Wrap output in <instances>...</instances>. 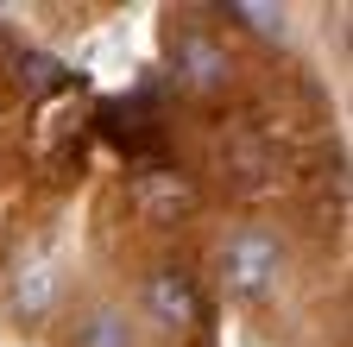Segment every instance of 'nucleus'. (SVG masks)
<instances>
[{"mask_svg":"<svg viewBox=\"0 0 353 347\" xmlns=\"http://www.w3.org/2000/svg\"><path fill=\"white\" fill-rule=\"evenodd\" d=\"M221 278H228L240 297L278 290V278H284V240L265 234V228H240L228 240V252H221Z\"/></svg>","mask_w":353,"mask_h":347,"instance_id":"nucleus-1","label":"nucleus"},{"mask_svg":"<svg viewBox=\"0 0 353 347\" xmlns=\"http://www.w3.org/2000/svg\"><path fill=\"white\" fill-rule=\"evenodd\" d=\"M190 202H196V190L176 177V170H139V177H132V208H139L145 221H176Z\"/></svg>","mask_w":353,"mask_h":347,"instance_id":"nucleus-2","label":"nucleus"},{"mask_svg":"<svg viewBox=\"0 0 353 347\" xmlns=\"http://www.w3.org/2000/svg\"><path fill=\"white\" fill-rule=\"evenodd\" d=\"M145 310H152V322H164V328H183V322H196V284L183 278V272H152L145 278Z\"/></svg>","mask_w":353,"mask_h":347,"instance_id":"nucleus-3","label":"nucleus"},{"mask_svg":"<svg viewBox=\"0 0 353 347\" xmlns=\"http://www.w3.org/2000/svg\"><path fill=\"white\" fill-rule=\"evenodd\" d=\"M176 70H183V82H196V89H214V82H228V51L190 32V38H176Z\"/></svg>","mask_w":353,"mask_h":347,"instance_id":"nucleus-4","label":"nucleus"},{"mask_svg":"<svg viewBox=\"0 0 353 347\" xmlns=\"http://www.w3.org/2000/svg\"><path fill=\"white\" fill-rule=\"evenodd\" d=\"M76 347H132V322L120 310H95L76 328Z\"/></svg>","mask_w":353,"mask_h":347,"instance_id":"nucleus-5","label":"nucleus"},{"mask_svg":"<svg viewBox=\"0 0 353 347\" xmlns=\"http://www.w3.org/2000/svg\"><path fill=\"white\" fill-rule=\"evenodd\" d=\"M234 19H246V26L265 32V38H284V13H278V7H259V0H246V7H234Z\"/></svg>","mask_w":353,"mask_h":347,"instance_id":"nucleus-6","label":"nucleus"},{"mask_svg":"<svg viewBox=\"0 0 353 347\" xmlns=\"http://www.w3.org/2000/svg\"><path fill=\"white\" fill-rule=\"evenodd\" d=\"M44 297H51V278H44V272H32V284H19V303H32V310H38Z\"/></svg>","mask_w":353,"mask_h":347,"instance_id":"nucleus-7","label":"nucleus"}]
</instances>
